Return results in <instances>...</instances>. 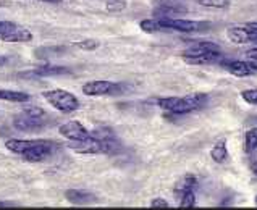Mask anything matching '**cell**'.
Instances as JSON below:
<instances>
[{"instance_id": "cell-1", "label": "cell", "mask_w": 257, "mask_h": 210, "mask_svg": "<svg viewBox=\"0 0 257 210\" xmlns=\"http://www.w3.org/2000/svg\"><path fill=\"white\" fill-rule=\"evenodd\" d=\"M5 147L13 154H18L26 162L38 163L50 157L54 150V142L47 139H9Z\"/></svg>"}, {"instance_id": "cell-2", "label": "cell", "mask_w": 257, "mask_h": 210, "mask_svg": "<svg viewBox=\"0 0 257 210\" xmlns=\"http://www.w3.org/2000/svg\"><path fill=\"white\" fill-rule=\"evenodd\" d=\"M205 100H207V96L201 92H196V94H189L186 97H164V99H159L157 104L160 108H164L168 113L172 115H186L201 108Z\"/></svg>"}, {"instance_id": "cell-3", "label": "cell", "mask_w": 257, "mask_h": 210, "mask_svg": "<svg viewBox=\"0 0 257 210\" xmlns=\"http://www.w3.org/2000/svg\"><path fill=\"white\" fill-rule=\"evenodd\" d=\"M46 123H47V113L39 107H28L13 118V126L18 131H25V133L39 131L41 128L46 126Z\"/></svg>"}, {"instance_id": "cell-4", "label": "cell", "mask_w": 257, "mask_h": 210, "mask_svg": "<svg viewBox=\"0 0 257 210\" xmlns=\"http://www.w3.org/2000/svg\"><path fill=\"white\" fill-rule=\"evenodd\" d=\"M42 97L52 105L55 110L62 113H73L79 108V100L75 94H71L65 89H52V91H44Z\"/></svg>"}, {"instance_id": "cell-5", "label": "cell", "mask_w": 257, "mask_h": 210, "mask_svg": "<svg viewBox=\"0 0 257 210\" xmlns=\"http://www.w3.org/2000/svg\"><path fill=\"white\" fill-rule=\"evenodd\" d=\"M0 41L10 42V44H21V42H31L33 33L26 28L20 26L13 21H0Z\"/></svg>"}, {"instance_id": "cell-6", "label": "cell", "mask_w": 257, "mask_h": 210, "mask_svg": "<svg viewBox=\"0 0 257 210\" xmlns=\"http://www.w3.org/2000/svg\"><path fill=\"white\" fill-rule=\"evenodd\" d=\"M165 31H180V33H196L205 30L209 23L205 21H191V20H178V18H157Z\"/></svg>"}, {"instance_id": "cell-7", "label": "cell", "mask_w": 257, "mask_h": 210, "mask_svg": "<svg viewBox=\"0 0 257 210\" xmlns=\"http://www.w3.org/2000/svg\"><path fill=\"white\" fill-rule=\"evenodd\" d=\"M81 91L87 97H100V96H112V94L121 92V86L112 81L97 79V81H87L86 84H83Z\"/></svg>"}, {"instance_id": "cell-8", "label": "cell", "mask_w": 257, "mask_h": 210, "mask_svg": "<svg viewBox=\"0 0 257 210\" xmlns=\"http://www.w3.org/2000/svg\"><path fill=\"white\" fill-rule=\"evenodd\" d=\"M68 147L76 152V154H81V155H97V154H105V146L104 142L97 137H94L92 134L89 137L81 141H70L68 142Z\"/></svg>"}, {"instance_id": "cell-9", "label": "cell", "mask_w": 257, "mask_h": 210, "mask_svg": "<svg viewBox=\"0 0 257 210\" xmlns=\"http://www.w3.org/2000/svg\"><path fill=\"white\" fill-rule=\"evenodd\" d=\"M58 133L68 141H81V139H86V137L91 136L89 129H87L83 123H79L76 120H71V121H67V123H63V125H60Z\"/></svg>"}, {"instance_id": "cell-10", "label": "cell", "mask_w": 257, "mask_h": 210, "mask_svg": "<svg viewBox=\"0 0 257 210\" xmlns=\"http://www.w3.org/2000/svg\"><path fill=\"white\" fill-rule=\"evenodd\" d=\"M71 71L65 67H57V65H42L36 70L26 71V73H21V76H36V78H44V76H57V75H68Z\"/></svg>"}, {"instance_id": "cell-11", "label": "cell", "mask_w": 257, "mask_h": 210, "mask_svg": "<svg viewBox=\"0 0 257 210\" xmlns=\"http://www.w3.org/2000/svg\"><path fill=\"white\" fill-rule=\"evenodd\" d=\"M226 38H228L233 44H247V42L257 41V38L254 34H251L247 30H244V26H233L226 30Z\"/></svg>"}, {"instance_id": "cell-12", "label": "cell", "mask_w": 257, "mask_h": 210, "mask_svg": "<svg viewBox=\"0 0 257 210\" xmlns=\"http://www.w3.org/2000/svg\"><path fill=\"white\" fill-rule=\"evenodd\" d=\"M65 199L73 205H87L95 202V195L89 191H83V189H68L65 192Z\"/></svg>"}, {"instance_id": "cell-13", "label": "cell", "mask_w": 257, "mask_h": 210, "mask_svg": "<svg viewBox=\"0 0 257 210\" xmlns=\"http://www.w3.org/2000/svg\"><path fill=\"white\" fill-rule=\"evenodd\" d=\"M222 52H204L194 57H181V59L189 65H210L222 62Z\"/></svg>"}, {"instance_id": "cell-14", "label": "cell", "mask_w": 257, "mask_h": 210, "mask_svg": "<svg viewBox=\"0 0 257 210\" xmlns=\"http://www.w3.org/2000/svg\"><path fill=\"white\" fill-rule=\"evenodd\" d=\"M223 67L230 71L231 75L238 76V78H244L249 75H254V71L251 68L249 62H243V60H234V62H226Z\"/></svg>"}, {"instance_id": "cell-15", "label": "cell", "mask_w": 257, "mask_h": 210, "mask_svg": "<svg viewBox=\"0 0 257 210\" xmlns=\"http://www.w3.org/2000/svg\"><path fill=\"white\" fill-rule=\"evenodd\" d=\"M186 9L181 5H176V4H170V2H165V4H160L156 10H154V17L156 18H175V15L178 13H183Z\"/></svg>"}, {"instance_id": "cell-16", "label": "cell", "mask_w": 257, "mask_h": 210, "mask_svg": "<svg viewBox=\"0 0 257 210\" xmlns=\"http://www.w3.org/2000/svg\"><path fill=\"white\" fill-rule=\"evenodd\" d=\"M204 52H222V49H220L217 44L214 42H196L193 47H189L188 50L183 52L181 57H194V55H199V54H204Z\"/></svg>"}, {"instance_id": "cell-17", "label": "cell", "mask_w": 257, "mask_h": 210, "mask_svg": "<svg viewBox=\"0 0 257 210\" xmlns=\"http://www.w3.org/2000/svg\"><path fill=\"white\" fill-rule=\"evenodd\" d=\"M197 184V178L194 175H185L178 183L175 186V195L176 197H181L183 194L188 192V191H194V187Z\"/></svg>"}, {"instance_id": "cell-18", "label": "cell", "mask_w": 257, "mask_h": 210, "mask_svg": "<svg viewBox=\"0 0 257 210\" xmlns=\"http://www.w3.org/2000/svg\"><path fill=\"white\" fill-rule=\"evenodd\" d=\"M0 100H9V102L25 104L29 100V96L21 91H12V89H0Z\"/></svg>"}, {"instance_id": "cell-19", "label": "cell", "mask_w": 257, "mask_h": 210, "mask_svg": "<svg viewBox=\"0 0 257 210\" xmlns=\"http://www.w3.org/2000/svg\"><path fill=\"white\" fill-rule=\"evenodd\" d=\"M210 157L215 163H223L228 158V150H226V141L220 139L215 142V146L210 150Z\"/></svg>"}, {"instance_id": "cell-20", "label": "cell", "mask_w": 257, "mask_h": 210, "mask_svg": "<svg viewBox=\"0 0 257 210\" xmlns=\"http://www.w3.org/2000/svg\"><path fill=\"white\" fill-rule=\"evenodd\" d=\"M139 26H141V30L144 33H162L165 31V28L162 26V23L157 20V18H154V20H143L141 23H139Z\"/></svg>"}, {"instance_id": "cell-21", "label": "cell", "mask_w": 257, "mask_h": 210, "mask_svg": "<svg viewBox=\"0 0 257 210\" xmlns=\"http://www.w3.org/2000/svg\"><path fill=\"white\" fill-rule=\"evenodd\" d=\"M196 4H199L202 7H209V9H218V10H225L228 9L231 0H194Z\"/></svg>"}, {"instance_id": "cell-22", "label": "cell", "mask_w": 257, "mask_h": 210, "mask_svg": "<svg viewBox=\"0 0 257 210\" xmlns=\"http://www.w3.org/2000/svg\"><path fill=\"white\" fill-rule=\"evenodd\" d=\"M126 0H105V10L108 13H121L126 10Z\"/></svg>"}, {"instance_id": "cell-23", "label": "cell", "mask_w": 257, "mask_h": 210, "mask_svg": "<svg viewBox=\"0 0 257 210\" xmlns=\"http://www.w3.org/2000/svg\"><path fill=\"white\" fill-rule=\"evenodd\" d=\"M244 149L247 152H254L257 149V128L249 129L244 136Z\"/></svg>"}, {"instance_id": "cell-24", "label": "cell", "mask_w": 257, "mask_h": 210, "mask_svg": "<svg viewBox=\"0 0 257 210\" xmlns=\"http://www.w3.org/2000/svg\"><path fill=\"white\" fill-rule=\"evenodd\" d=\"M196 205V194L194 191H188L180 197V207L183 208H191Z\"/></svg>"}, {"instance_id": "cell-25", "label": "cell", "mask_w": 257, "mask_h": 210, "mask_svg": "<svg viewBox=\"0 0 257 210\" xmlns=\"http://www.w3.org/2000/svg\"><path fill=\"white\" fill-rule=\"evenodd\" d=\"M78 49H81L84 50V52H92V50H95L99 47V42L97 41H94V39H83V41H79L75 44Z\"/></svg>"}, {"instance_id": "cell-26", "label": "cell", "mask_w": 257, "mask_h": 210, "mask_svg": "<svg viewBox=\"0 0 257 210\" xmlns=\"http://www.w3.org/2000/svg\"><path fill=\"white\" fill-rule=\"evenodd\" d=\"M241 97H243L247 104L257 105V89H246L241 92Z\"/></svg>"}, {"instance_id": "cell-27", "label": "cell", "mask_w": 257, "mask_h": 210, "mask_svg": "<svg viewBox=\"0 0 257 210\" xmlns=\"http://www.w3.org/2000/svg\"><path fill=\"white\" fill-rule=\"evenodd\" d=\"M151 207H160V208H167V207H170V204L162 199V197H156V199H152L151 200Z\"/></svg>"}, {"instance_id": "cell-28", "label": "cell", "mask_w": 257, "mask_h": 210, "mask_svg": "<svg viewBox=\"0 0 257 210\" xmlns=\"http://www.w3.org/2000/svg\"><path fill=\"white\" fill-rule=\"evenodd\" d=\"M244 26V30H247L251 34H254L255 38H257V21H249V23L243 25Z\"/></svg>"}, {"instance_id": "cell-29", "label": "cell", "mask_w": 257, "mask_h": 210, "mask_svg": "<svg viewBox=\"0 0 257 210\" xmlns=\"http://www.w3.org/2000/svg\"><path fill=\"white\" fill-rule=\"evenodd\" d=\"M246 57H247V60H255L257 59V47L249 49L246 52Z\"/></svg>"}, {"instance_id": "cell-30", "label": "cell", "mask_w": 257, "mask_h": 210, "mask_svg": "<svg viewBox=\"0 0 257 210\" xmlns=\"http://www.w3.org/2000/svg\"><path fill=\"white\" fill-rule=\"evenodd\" d=\"M249 62V65H251V68H252V71H254V75L257 73V59L255 60H247Z\"/></svg>"}, {"instance_id": "cell-31", "label": "cell", "mask_w": 257, "mask_h": 210, "mask_svg": "<svg viewBox=\"0 0 257 210\" xmlns=\"http://www.w3.org/2000/svg\"><path fill=\"white\" fill-rule=\"evenodd\" d=\"M33 2H44V4H60L62 0H33Z\"/></svg>"}, {"instance_id": "cell-32", "label": "cell", "mask_w": 257, "mask_h": 210, "mask_svg": "<svg viewBox=\"0 0 257 210\" xmlns=\"http://www.w3.org/2000/svg\"><path fill=\"white\" fill-rule=\"evenodd\" d=\"M7 62H9V59H7V57H2V55H0V67H4V65H5Z\"/></svg>"}, {"instance_id": "cell-33", "label": "cell", "mask_w": 257, "mask_h": 210, "mask_svg": "<svg viewBox=\"0 0 257 210\" xmlns=\"http://www.w3.org/2000/svg\"><path fill=\"white\" fill-rule=\"evenodd\" d=\"M252 170H254V173L257 175V165H254V168H252Z\"/></svg>"}, {"instance_id": "cell-34", "label": "cell", "mask_w": 257, "mask_h": 210, "mask_svg": "<svg viewBox=\"0 0 257 210\" xmlns=\"http://www.w3.org/2000/svg\"><path fill=\"white\" fill-rule=\"evenodd\" d=\"M255 205H257V197H255Z\"/></svg>"}, {"instance_id": "cell-35", "label": "cell", "mask_w": 257, "mask_h": 210, "mask_svg": "<svg viewBox=\"0 0 257 210\" xmlns=\"http://www.w3.org/2000/svg\"><path fill=\"white\" fill-rule=\"evenodd\" d=\"M255 150H257V149H255Z\"/></svg>"}]
</instances>
